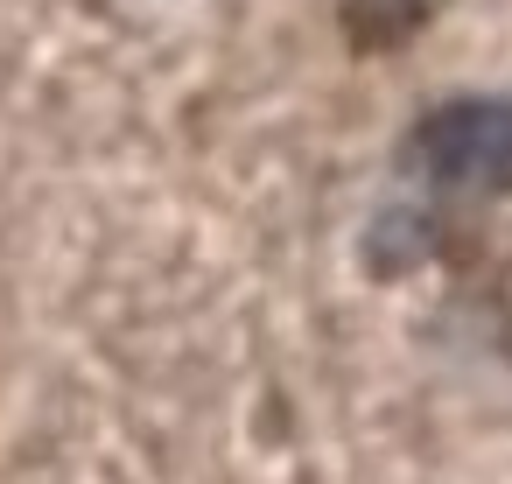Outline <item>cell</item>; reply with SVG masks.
I'll use <instances>...</instances> for the list:
<instances>
[{"label":"cell","mask_w":512,"mask_h":484,"mask_svg":"<svg viewBox=\"0 0 512 484\" xmlns=\"http://www.w3.org/2000/svg\"><path fill=\"white\" fill-rule=\"evenodd\" d=\"M407 169L456 204L512 197V92H463L414 120Z\"/></svg>","instance_id":"cell-1"},{"label":"cell","mask_w":512,"mask_h":484,"mask_svg":"<svg viewBox=\"0 0 512 484\" xmlns=\"http://www.w3.org/2000/svg\"><path fill=\"white\" fill-rule=\"evenodd\" d=\"M421 8H428V0H337L344 29H351L365 50L407 43V36H414V22H421Z\"/></svg>","instance_id":"cell-2"}]
</instances>
